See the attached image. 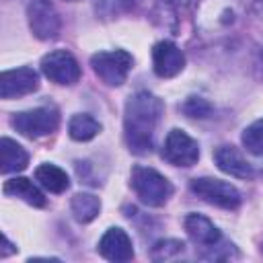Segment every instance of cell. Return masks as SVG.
Wrapping results in <instances>:
<instances>
[{"label":"cell","mask_w":263,"mask_h":263,"mask_svg":"<svg viewBox=\"0 0 263 263\" xmlns=\"http://www.w3.org/2000/svg\"><path fill=\"white\" fill-rule=\"evenodd\" d=\"M162 111L164 103L148 90H138L127 99L123 113V136L129 152L138 156L152 152L154 134L162 117Z\"/></svg>","instance_id":"obj_1"},{"label":"cell","mask_w":263,"mask_h":263,"mask_svg":"<svg viewBox=\"0 0 263 263\" xmlns=\"http://www.w3.org/2000/svg\"><path fill=\"white\" fill-rule=\"evenodd\" d=\"M129 185L144 205L160 208L173 195V183L152 166L136 164L129 173Z\"/></svg>","instance_id":"obj_2"},{"label":"cell","mask_w":263,"mask_h":263,"mask_svg":"<svg viewBox=\"0 0 263 263\" xmlns=\"http://www.w3.org/2000/svg\"><path fill=\"white\" fill-rule=\"evenodd\" d=\"M10 125L25 138L37 140L43 136H49L60 125V113L53 107H35L29 111L14 113L10 119Z\"/></svg>","instance_id":"obj_3"},{"label":"cell","mask_w":263,"mask_h":263,"mask_svg":"<svg viewBox=\"0 0 263 263\" xmlns=\"http://www.w3.org/2000/svg\"><path fill=\"white\" fill-rule=\"evenodd\" d=\"M90 66L107 86H121L127 80V74L134 66V58L125 49L97 51L90 58Z\"/></svg>","instance_id":"obj_4"},{"label":"cell","mask_w":263,"mask_h":263,"mask_svg":"<svg viewBox=\"0 0 263 263\" xmlns=\"http://www.w3.org/2000/svg\"><path fill=\"white\" fill-rule=\"evenodd\" d=\"M189 187L199 199H203L212 205H218L222 210H236L242 201L240 191L232 183L222 181V179L199 177V179H193L189 183Z\"/></svg>","instance_id":"obj_5"},{"label":"cell","mask_w":263,"mask_h":263,"mask_svg":"<svg viewBox=\"0 0 263 263\" xmlns=\"http://www.w3.org/2000/svg\"><path fill=\"white\" fill-rule=\"evenodd\" d=\"M41 72L45 78H49L55 84L62 86H72L80 80V64L76 58L66 51V49H55L49 51L41 58Z\"/></svg>","instance_id":"obj_6"},{"label":"cell","mask_w":263,"mask_h":263,"mask_svg":"<svg viewBox=\"0 0 263 263\" xmlns=\"http://www.w3.org/2000/svg\"><path fill=\"white\" fill-rule=\"evenodd\" d=\"M160 154L173 166H185L187 168L199 160V146L187 132L175 127L166 134Z\"/></svg>","instance_id":"obj_7"},{"label":"cell","mask_w":263,"mask_h":263,"mask_svg":"<svg viewBox=\"0 0 263 263\" xmlns=\"http://www.w3.org/2000/svg\"><path fill=\"white\" fill-rule=\"evenodd\" d=\"M27 16H29L31 33L37 39L49 41V39H55L60 35L62 21H60L55 6L49 0H33L27 8Z\"/></svg>","instance_id":"obj_8"},{"label":"cell","mask_w":263,"mask_h":263,"mask_svg":"<svg viewBox=\"0 0 263 263\" xmlns=\"http://www.w3.org/2000/svg\"><path fill=\"white\" fill-rule=\"evenodd\" d=\"M37 88H39V74L29 66L4 70L0 74V97L2 99L25 97Z\"/></svg>","instance_id":"obj_9"},{"label":"cell","mask_w":263,"mask_h":263,"mask_svg":"<svg viewBox=\"0 0 263 263\" xmlns=\"http://www.w3.org/2000/svg\"><path fill=\"white\" fill-rule=\"evenodd\" d=\"M152 68L158 78H175L185 68V53L173 41H158L152 47Z\"/></svg>","instance_id":"obj_10"},{"label":"cell","mask_w":263,"mask_h":263,"mask_svg":"<svg viewBox=\"0 0 263 263\" xmlns=\"http://www.w3.org/2000/svg\"><path fill=\"white\" fill-rule=\"evenodd\" d=\"M99 253L101 257H105L107 261L113 263H125L134 257V245L129 234L119 228V226H111L105 230V234L99 238Z\"/></svg>","instance_id":"obj_11"},{"label":"cell","mask_w":263,"mask_h":263,"mask_svg":"<svg viewBox=\"0 0 263 263\" xmlns=\"http://www.w3.org/2000/svg\"><path fill=\"white\" fill-rule=\"evenodd\" d=\"M214 162H216V166H218L222 173H226V175H230V177H236V179H251V177H255L253 164H251V162L242 156V152H240L238 148H234V146L224 144V146L216 148V152H214Z\"/></svg>","instance_id":"obj_12"},{"label":"cell","mask_w":263,"mask_h":263,"mask_svg":"<svg viewBox=\"0 0 263 263\" xmlns=\"http://www.w3.org/2000/svg\"><path fill=\"white\" fill-rule=\"evenodd\" d=\"M183 228L189 234V238L199 247H208V249L216 247L222 238L218 226L210 218H205L201 214H195V212H191L183 218Z\"/></svg>","instance_id":"obj_13"},{"label":"cell","mask_w":263,"mask_h":263,"mask_svg":"<svg viewBox=\"0 0 263 263\" xmlns=\"http://www.w3.org/2000/svg\"><path fill=\"white\" fill-rule=\"evenodd\" d=\"M2 191L6 195H12V197H18L23 199L25 203L29 205H35V208H43L45 205V195L41 193V189L27 177H12L8 181H4L2 185Z\"/></svg>","instance_id":"obj_14"},{"label":"cell","mask_w":263,"mask_h":263,"mask_svg":"<svg viewBox=\"0 0 263 263\" xmlns=\"http://www.w3.org/2000/svg\"><path fill=\"white\" fill-rule=\"evenodd\" d=\"M29 164V154L27 150L16 144L10 138H2L0 140V171L2 175H10V173H18Z\"/></svg>","instance_id":"obj_15"},{"label":"cell","mask_w":263,"mask_h":263,"mask_svg":"<svg viewBox=\"0 0 263 263\" xmlns=\"http://www.w3.org/2000/svg\"><path fill=\"white\" fill-rule=\"evenodd\" d=\"M35 181L49 193H64L70 187V177L66 171L51 162H43L35 168Z\"/></svg>","instance_id":"obj_16"},{"label":"cell","mask_w":263,"mask_h":263,"mask_svg":"<svg viewBox=\"0 0 263 263\" xmlns=\"http://www.w3.org/2000/svg\"><path fill=\"white\" fill-rule=\"evenodd\" d=\"M101 129V123L88 113H76L68 121V136L74 142H88L95 136H99Z\"/></svg>","instance_id":"obj_17"},{"label":"cell","mask_w":263,"mask_h":263,"mask_svg":"<svg viewBox=\"0 0 263 263\" xmlns=\"http://www.w3.org/2000/svg\"><path fill=\"white\" fill-rule=\"evenodd\" d=\"M70 210L76 222L88 224L92 222L101 212V199L92 193H76L70 201Z\"/></svg>","instance_id":"obj_18"},{"label":"cell","mask_w":263,"mask_h":263,"mask_svg":"<svg viewBox=\"0 0 263 263\" xmlns=\"http://www.w3.org/2000/svg\"><path fill=\"white\" fill-rule=\"evenodd\" d=\"M132 8H134L132 0H95V12L103 21H111L121 14H127Z\"/></svg>","instance_id":"obj_19"},{"label":"cell","mask_w":263,"mask_h":263,"mask_svg":"<svg viewBox=\"0 0 263 263\" xmlns=\"http://www.w3.org/2000/svg\"><path fill=\"white\" fill-rule=\"evenodd\" d=\"M240 142L247 148V152L263 156V119H255L251 125H247L240 136Z\"/></svg>","instance_id":"obj_20"},{"label":"cell","mask_w":263,"mask_h":263,"mask_svg":"<svg viewBox=\"0 0 263 263\" xmlns=\"http://www.w3.org/2000/svg\"><path fill=\"white\" fill-rule=\"evenodd\" d=\"M181 111L187 115V117H193V119H203V117H210L212 113V105L201 99V97H189L181 103Z\"/></svg>","instance_id":"obj_21"},{"label":"cell","mask_w":263,"mask_h":263,"mask_svg":"<svg viewBox=\"0 0 263 263\" xmlns=\"http://www.w3.org/2000/svg\"><path fill=\"white\" fill-rule=\"evenodd\" d=\"M185 251V245L181 240H175V238H166V240H158L152 249V259H171L175 255H181Z\"/></svg>","instance_id":"obj_22"},{"label":"cell","mask_w":263,"mask_h":263,"mask_svg":"<svg viewBox=\"0 0 263 263\" xmlns=\"http://www.w3.org/2000/svg\"><path fill=\"white\" fill-rule=\"evenodd\" d=\"M253 10L263 18V0H253Z\"/></svg>","instance_id":"obj_23"},{"label":"cell","mask_w":263,"mask_h":263,"mask_svg":"<svg viewBox=\"0 0 263 263\" xmlns=\"http://www.w3.org/2000/svg\"><path fill=\"white\" fill-rule=\"evenodd\" d=\"M70 2H74V0H70Z\"/></svg>","instance_id":"obj_24"}]
</instances>
